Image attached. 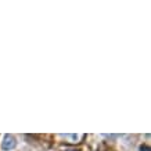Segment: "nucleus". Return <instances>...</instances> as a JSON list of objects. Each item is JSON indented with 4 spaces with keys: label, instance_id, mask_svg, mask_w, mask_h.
Segmentation results:
<instances>
[{
    "label": "nucleus",
    "instance_id": "obj_2",
    "mask_svg": "<svg viewBox=\"0 0 151 151\" xmlns=\"http://www.w3.org/2000/svg\"><path fill=\"white\" fill-rule=\"evenodd\" d=\"M63 137L65 139H72V143H79V140L83 139V134H63Z\"/></svg>",
    "mask_w": 151,
    "mask_h": 151
},
{
    "label": "nucleus",
    "instance_id": "obj_1",
    "mask_svg": "<svg viewBox=\"0 0 151 151\" xmlns=\"http://www.w3.org/2000/svg\"><path fill=\"white\" fill-rule=\"evenodd\" d=\"M15 147H17V139H15V136L10 134V133L4 134L3 142H1V150L3 151H11V150H14Z\"/></svg>",
    "mask_w": 151,
    "mask_h": 151
},
{
    "label": "nucleus",
    "instance_id": "obj_3",
    "mask_svg": "<svg viewBox=\"0 0 151 151\" xmlns=\"http://www.w3.org/2000/svg\"><path fill=\"white\" fill-rule=\"evenodd\" d=\"M65 151H79V150H65Z\"/></svg>",
    "mask_w": 151,
    "mask_h": 151
}]
</instances>
